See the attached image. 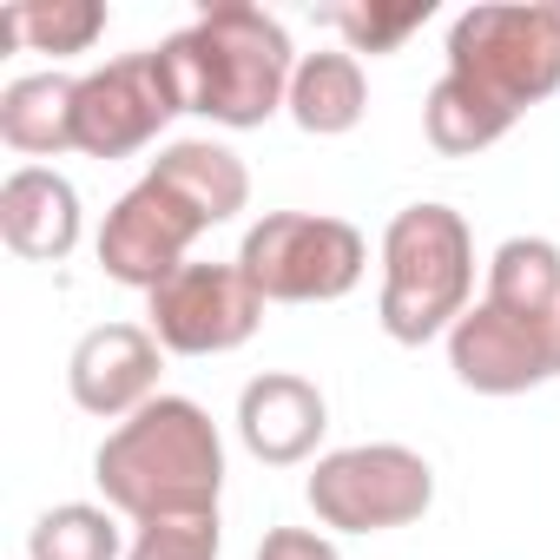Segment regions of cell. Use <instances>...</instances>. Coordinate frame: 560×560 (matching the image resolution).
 Returning <instances> with one entry per match:
<instances>
[{"label": "cell", "mask_w": 560, "mask_h": 560, "mask_svg": "<svg viewBox=\"0 0 560 560\" xmlns=\"http://www.w3.org/2000/svg\"><path fill=\"white\" fill-rule=\"evenodd\" d=\"M159 73L178 100V113H198L211 126L250 132L277 106H291L298 54L277 14L250 8V0H218L185 34L159 40Z\"/></svg>", "instance_id": "1"}, {"label": "cell", "mask_w": 560, "mask_h": 560, "mask_svg": "<svg viewBox=\"0 0 560 560\" xmlns=\"http://www.w3.org/2000/svg\"><path fill=\"white\" fill-rule=\"evenodd\" d=\"M93 481H100L106 508H119L132 521L218 514V488H224L218 422L191 396H152L139 416H126L100 442Z\"/></svg>", "instance_id": "2"}, {"label": "cell", "mask_w": 560, "mask_h": 560, "mask_svg": "<svg viewBox=\"0 0 560 560\" xmlns=\"http://www.w3.org/2000/svg\"><path fill=\"white\" fill-rule=\"evenodd\" d=\"M475 291V237L448 205H409L383 231V298L376 317L396 343L448 337L468 317Z\"/></svg>", "instance_id": "3"}, {"label": "cell", "mask_w": 560, "mask_h": 560, "mask_svg": "<svg viewBox=\"0 0 560 560\" xmlns=\"http://www.w3.org/2000/svg\"><path fill=\"white\" fill-rule=\"evenodd\" d=\"M237 270L257 284L264 304H337L363 284L370 244L343 218L317 211H270L244 231Z\"/></svg>", "instance_id": "4"}, {"label": "cell", "mask_w": 560, "mask_h": 560, "mask_svg": "<svg viewBox=\"0 0 560 560\" xmlns=\"http://www.w3.org/2000/svg\"><path fill=\"white\" fill-rule=\"evenodd\" d=\"M448 73L527 113L560 86V8H468L448 27Z\"/></svg>", "instance_id": "5"}, {"label": "cell", "mask_w": 560, "mask_h": 560, "mask_svg": "<svg viewBox=\"0 0 560 560\" xmlns=\"http://www.w3.org/2000/svg\"><path fill=\"white\" fill-rule=\"evenodd\" d=\"M304 494H311V514L337 534H389L429 514L435 468L402 442H357L324 455Z\"/></svg>", "instance_id": "6"}, {"label": "cell", "mask_w": 560, "mask_h": 560, "mask_svg": "<svg viewBox=\"0 0 560 560\" xmlns=\"http://www.w3.org/2000/svg\"><path fill=\"white\" fill-rule=\"evenodd\" d=\"M152 304V337L172 357H224L257 337L264 298L237 264H185L145 298Z\"/></svg>", "instance_id": "7"}, {"label": "cell", "mask_w": 560, "mask_h": 560, "mask_svg": "<svg viewBox=\"0 0 560 560\" xmlns=\"http://www.w3.org/2000/svg\"><path fill=\"white\" fill-rule=\"evenodd\" d=\"M448 370L475 396H521L560 376V317H514L488 298L448 330Z\"/></svg>", "instance_id": "8"}, {"label": "cell", "mask_w": 560, "mask_h": 560, "mask_svg": "<svg viewBox=\"0 0 560 560\" xmlns=\"http://www.w3.org/2000/svg\"><path fill=\"white\" fill-rule=\"evenodd\" d=\"M198 231H205L198 211L145 172V178L106 211V224H100V270L113 277V284H132V291L152 298L172 270L191 264L185 250H191Z\"/></svg>", "instance_id": "9"}, {"label": "cell", "mask_w": 560, "mask_h": 560, "mask_svg": "<svg viewBox=\"0 0 560 560\" xmlns=\"http://www.w3.org/2000/svg\"><path fill=\"white\" fill-rule=\"evenodd\" d=\"M178 113L159 54H126L100 73L80 80V106H73V152L86 159H126L139 145H152L165 132V119Z\"/></svg>", "instance_id": "10"}, {"label": "cell", "mask_w": 560, "mask_h": 560, "mask_svg": "<svg viewBox=\"0 0 560 560\" xmlns=\"http://www.w3.org/2000/svg\"><path fill=\"white\" fill-rule=\"evenodd\" d=\"M165 343L145 324H100L67 357V389L86 416H139L159 396Z\"/></svg>", "instance_id": "11"}, {"label": "cell", "mask_w": 560, "mask_h": 560, "mask_svg": "<svg viewBox=\"0 0 560 560\" xmlns=\"http://www.w3.org/2000/svg\"><path fill=\"white\" fill-rule=\"evenodd\" d=\"M330 429V402L317 383L291 376V370H270V376H250L244 396H237V435L257 462L270 468H291L304 462Z\"/></svg>", "instance_id": "12"}, {"label": "cell", "mask_w": 560, "mask_h": 560, "mask_svg": "<svg viewBox=\"0 0 560 560\" xmlns=\"http://www.w3.org/2000/svg\"><path fill=\"white\" fill-rule=\"evenodd\" d=\"M0 237L27 264H60L80 244V191L54 165H21L0 185Z\"/></svg>", "instance_id": "13"}, {"label": "cell", "mask_w": 560, "mask_h": 560, "mask_svg": "<svg viewBox=\"0 0 560 560\" xmlns=\"http://www.w3.org/2000/svg\"><path fill=\"white\" fill-rule=\"evenodd\" d=\"M152 178H159L165 191H178V198L198 211L205 231L224 224V218H237V211L250 205V172H244V159H237L231 145H218V139H178V145H165V152L152 159Z\"/></svg>", "instance_id": "14"}, {"label": "cell", "mask_w": 560, "mask_h": 560, "mask_svg": "<svg viewBox=\"0 0 560 560\" xmlns=\"http://www.w3.org/2000/svg\"><path fill=\"white\" fill-rule=\"evenodd\" d=\"M73 106H80V80L67 73H27L0 93V139L27 159H54L73 152Z\"/></svg>", "instance_id": "15"}, {"label": "cell", "mask_w": 560, "mask_h": 560, "mask_svg": "<svg viewBox=\"0 0 560 560\" xmlns=\"http://www.w3.org/2000/svg\"><path fill=\"white\" fill-rule=\"evenodd\" d=\"M370 106V80L357 67L350 47H330V54H304L298 60V80H291V119L311 132V139H337L363 119Z\"/></svg>", "instance_id": "16"}, {"label": "cell", "mask_w": 560, "mask_h": 560, "mask_svg": "<svg viewBox=\"0 0 560 560\" xmlns=\"http://www.w3.org/2000/svg\"><path fill=\"white\" fill-rule=\"evenodd\" d=\"M514 119H521V113H508L501 100H488L481 86H468V80H455V73H442L435 93H429V106H422V132H429V145L448 152V159L488 152Z\"/></svg>", "instance_id": "17"}, {"label": "cell", "mask_w": 560, "mask_h": 560, "mask_svg": "<svg viewBox=\"0 0 560 560\" xmlns=\"http://www.w3.org/2000/svg\"><path fill=\"white\" fill-rule=\"evenodd\" d=\"M488 304L514 317H560V244L508 237L488 257Z\"/></svg>", "instance_id": "18"}, {"label": "cell", "mask_w": 560, "mask_h": 560, "mask_svg": "<svg viewBox=\"0 0 560 560\" xmlns=\"http://www.w3.org/2000/svg\"><path fill=\"white\" fill-rule=\"evenodd\" d=\"M106 34V8L100 0H21L0 21L8 47H34V54H86Z\"/></svg>", "instance_id": "19"}, {"label": "cell", "mask_w": 560, "mask_h": 560, "mask_svg": "<svg viewBox=\"0 0 560 560\" xmlns=\"http://www.w3.org/2000/svg\"><path fill=\"white\" fill-rule=\"evenodd\" d=\"M27 553L34 560H119V527L93 501H60L34 521Z\"/></svg>", "instance_id": "20"}, {"label": "cell", "mask_w": 560, "mask_h": 560, "mask_svg": "<svg viewBox=\"0 0 560 560\" xmlns=\"http://www.w3.org/2000/svg\"><path fill=\"white\" fill-rule=\"evenodd\" d=\"M429 14H435V0H396V8H376V0H370V8H363V0H357V8H317V21L350 40V54H396Z\"/></svg>", "instance_id": "21"}, {"label": "cell", "mask_w": 560, "mask_h": 560, "mask_svg": "<svg viewBox=\"0 0 560 560\" xmlns=\"http://www.w3.org/2000/svg\"><path fill=\"white\" fill-rule=\"evenodd\" d=\"M224 534H218V514H159V521H139L126 560H218Z\"/></svg>", "instance_id": "22"}, {"label": "cell", "mask_w": 560, "mask_h": 560, "mask_svg": "<svg viewBox=\"0 0 560 560\" xmlns=\"http://www.w3.org/2000/svg\"><path fill=\"white\" fill-rule=\"evenodd\" d=\"M257 560H343V553L324 534H311V527H270L264 547H257Z\"/></svg>", "instance_id": "23"}]
</instances>
